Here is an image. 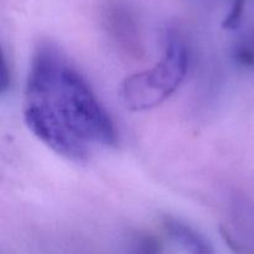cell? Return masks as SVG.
Instances as JSON below:
<instances>
[{
  "mask_svg": "<svg viewBox=\"0 0 254 254\" xmlns=\"http://www.w3.org/2000/svg\"><path fill=\"white\" fill-rule=\"evenodd\" d=\"M133 254H164L160 242L153 236L136 235L131 241Z\"/></svg>",
  "mask_w": 254,
  "mask_h": 254,
  "instance_id": "obj_5",
  "label": "cell"
},
{
  "mask_svg": "<svg viewBox=\"0 0 254 254\" xmlns=\"http://www.w3.org/2000/svg\"><path fill=\"white\" fill-rule=\"evenodd\" d=\"M22 116L47 148L77 163L118 141L116 124L89 82L51 41L39 42L32 52Z\"/></svg>",
  "mask_w": 254,
  "mask_h": 254,
  "instance_id": "obj_1",
  "label": "cell"
},
{
  "mask_svg": "<svg viewBox=\"0 0 254 254\" xmlns=\"http://www.w3.org/2000/svg\"><path fill=\"white\" fill-rule=\"evenodd\" d=\"M9 64H7L6 62V57H5V54H2V62H1V82H0V91H1V93L4 94L5 92L9 89V86H10V81H11V78H10V73H7V71H9Z\"/></svg>",
  "mask_w": 254,
  "mask_h": 254,
  "instance_id": "obj_7",
  "label": "cell"
},
{
  "mask_svg": "<svg viewBox=\"0 0 254 254\" xmlns=\"http://www.w3.org/2000/svg\"><path fill=\"white\" fill-rule=\"evenodd\" d=\"M190 67V51L183 37L168 31L161 59L150 68L130 74L119 91L129 111L143 112L160 106L183 84Z\"/></svg>",
  "mask_w": 254,
  "mask_h": 254,
  "instance_id": "obj_2",
  "label": "cell"
},
{
  "mask_svg": "<svg viewBox=\"0 0 254 254\" xmlns=\"http://www.w3.org/2000/svg\"><path fill=\"white\" fill-rule=\"evenodd\" d=\"M103 26L121 55L133 61L145 56L141 27L135 14L122 2H111L103 10Z\"/></svg>",
  "mask_w": 254,
  "mask_h": 254,
  "instance_id": "obj_3",
  "label": "cell"
},
{
  "mask_svg": "<svg viewBox=\"0 0 254 254\" xmlns=\"http://www.w3.org/2000/svg\"><path fill=\"white\" fill-rule=\"evenodd\" d=\"M165 232L186 254H217L215 248L197 230L179 218L166 216L163 220Z\"/></svg>",
  "mask_w": 254,
  "mask_h": 254,
  "instance_id": "obj_4",
  "label": "cell"
},
{
  "mask_svg": "<svg viewBox=\"0 0 254 254\" xmlns=\"http://www.w3.org/2000/svg\"><path fill=\"white\" fill-rule=\"evenodd\" d=\"M246 1L247 0H233L230 12L222 22V27L226 30H236L242 21L243 12H245Z\"/></svg>",
  "mask_w": 254,
  "mask_h": 254,
  "instance_id": "obj_6",
  "label": "cell"
}]
</instances>
